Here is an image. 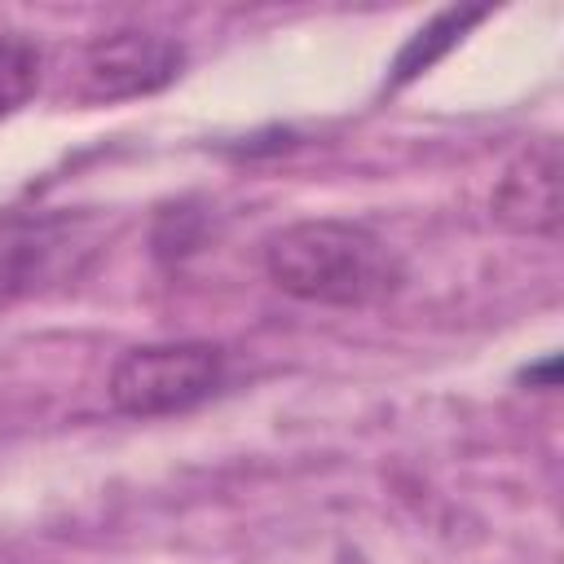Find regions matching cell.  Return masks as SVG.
<instances>
[{"label": "cell", "mask_w": 564, "mask_h": 564, "mask_svg": "<svg viewBox=\"0 0 564 564\" xmlns=\"http://www.w3.org/2000/svg\"><path fill=\"white\" fill-rule=\"evenodd\" d=\"M269 282L304 304L326 308H375L405 282L401 256L370 225L357 220H291L264 238Z\"/></svg>", "instance_id": "cell-1"}, {"label": "cell", "mask_w": 564, "mask_h": 564, "mask_svg": "<svg viewBox=\"0 0 564 564\" xmlns=\"http://www.w3.org/2000/svg\"><path fill=\"white\" fill-rule=\"evenodd\" d=\"M225 383V348L207 339L137 344L119 352L106 397L128 419H167L203 405Z\"/></svg>", "instance_id": "cell-2"}, {"label": "cell", "mask_w": 564, "mask_h": 564, "mask_svg": "<svg viewBox=\"0 0 564 564\" xmlns=\"http://www.w3.org/2000/svg\"><path fill=\"white\" fill-rule=\"evenodd\" d=\"M185 70V44L150 26H115L84 44L75 66V101L115 106L163 93Z\"/></svg>", "instance_id": "cell-3"}, {"label": "cell", "mask_w": 564, "mask_h": 564, "mask_svg": "<svg viewBox=\"0 0 564 564\" xmlns=\"http://www.w3.org/2000/svg\"><path fill=\"white\" fill-rule=\"evenodd\" d=\"M494 220L524 238L560 234V141L538 137L516 150L494 185Z\"/></svg>", "instance_id": "cell-4"}, {"label": "cell", "mask_w": 564, "mask_h": 564, "mask_svg": "<svg viewBox=\"0 0 564 564\" xmlns=\"http://www.w3.org/2000/svg\"><path fill=\"white\" fill-rule=\"evenodd\" d=\"M485 18V9H445V13H436L423 31H414V40L401 48V57L392 62V79H388V88H401V84H410L414 75H423L436 57H445L458 40H463V31L467 26H476Z\"/></svg>", "instance_id": "cell-5"}, {"label": "cell", "mask_w": 564, "mask_h": 564, "mask_svg": "<svg viewBox=\"0 0 564 564\" xmlns=\"http://www.w3.org/2000/svg\"><path fill=\"white\" fill-rule=\"evenodd\" d=\"M40 75H44V53L31 35H0V119L18 115L35 88H40Z\"/></svg>", "instance_id": "cell-6"}]
</instances>
